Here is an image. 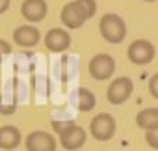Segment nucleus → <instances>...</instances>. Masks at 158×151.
<instances>
[{
    "instance_id": "6",
    "label": "nucleus",
    "mask_w": 158,
    "mask_h": 151,
    "mask_svg": "<svg viewBox=\"0 0 158 151\" xmlns=\"http://www.w3.org/2000/svg\"><path fill=\"white\" fill-rule=\"evenodd\" d=\"M134 92V82L132 79L128 77H119L115 80L110 82L108 86V92H106V97L112 105H123L125 101H128V97L132 95Z\"/></svg>"
},
{
    "instance_id": "5",
    "label": "nucleus",
    "mask_w": 158,
    "mask_h": 151,
    "mask_svg": "<svg viewBox=\"0 0 158 151\" xmlns=\"http://www.w3.org/2000/svg\"><path fill=\"white\" fill-rule=\"evenodd\" d=\"M154 45L147 39H134L128 45L127 56L134 65H147L149 62H152L154 58Z\"/></svg>"
},
{
    "instance_id": "13",
    "label": "nucleus",
    "mask_w": 158,
    "mask_h": 151,
    "mask_svg": "<svg viewBox=\"0 0 158 151\" xmlns=\"http://www.w3.org/2000/svg\"><path fill=\"white\" fill-rule=\"evenodd\" d=\"M136 125L143 131L158 129V108H143L136 116Z\"/></svg>"
},
{
    "instance_id": "17",
    "label": "nucleus",
    "mask_w": 158,
    "mask_h": 151,
    "mask_svg": "<svg viewBox=\"0 0 158 151\" xmlns=\"http://www.w3.org/2000/svg\"><path fill=\"white\" fill-rule=\"evenodd\" d=\"M149 92L154 99H158V73H154L149 80Z\"/></svg>"
},
{
    "instance_id": "16",
    "label": "nucleus",
    "mask_w": 158,
    "mask_h": 151,
    "mask_svg": "<svg viewBox=\"0 0 158 151\" xmlns=\"http://www.w3.org/2000/svg\"><path fill=\"white\" fill-rule=\"evenodd\" d=\"M145 142H147L152 149H158V129L145 131Z\"/></svg>"
},
{
    "instance_id": "10",
    "label": "nucleus",
    "mask_w": 158,
    "mask_h": 151,
    "mask_svg": "<svg viewBox=\"0 0 158 151\" xmlns=\"http://www.w3.org/2000/svg\"><path fill=\"white\" fill-rule=\"evenodd\" d=\"M21 13L30 23H39L48 13V4L45 0H24L21 6Z\"/></svg>"
},
{
    "instance_id": "2",
    "label": "nucleus",
    "mask_w": 158,
    "mask_h": 151,
    "mask_svg": "<svg viewBox=\"0 0 158 151\" xmlns=\"http://www.w3.org/2000/svg\"><path fill=\"white\" fill-rule=\"evenodd\" d=\"M99 32H101V36L108 43L117 45V43H121L127 37V24H125V21H123L121 15H117V13H106L99 21Z\"/></svg>"
},
{
    "instance_id": "7",
    "label": "nucleus",
    "mask_w": 158,
    "mask_h": 151,
    "mask_svg": "<svg viewBox=\"0 0 158 151\" xmlns=\"http://www.w3.org/2000/svg\"><path fill=\"white\" fill-rule=\"evenodd\" d=\"M60 19H61V23H63V26H67V28H71V30L80 28V26L88 21V17L84 15L82 8L78 6L76 0H74V2H67V4L61 8Z\"/></svg>"
},
{
    "instance_id": "4",
    "label": "nucleus",
    "mask_w": 158,
    "mask_h": 151,
    "mask_svg": "<svg viewBox=\"0 0 158 151\" xmlns=\"http://www.w3.org/2000/svg\"><path fill=\"white\" fill-rule=\"evenodd\" d=\"M89 132L95 140L99 142H108L114 134H115V119L112 114L108 112H101L97 114L91 123H89Z\"/></svg>"
},
{
    "instance_id": "15",
    "label": "nucleus",
    "mask_w": 158,
    "mask_h": 151,
    "mask_svg": "<svg viewBox=\"0 0 158 151\" xmlns=\"http://www.w3.org/2000/svg\"><path fill=\"white\" fill-rule=\"evenodd\" d=\"M76 2H78V6L82 8L84 15L88 19H91L95 15V11H97V2H95V0H76Z\"/></svg>"
},
{
    "instance_id": "20",
    "label": "nucleus",
    "mask_w": 158,
    "mask_h": 151,
    "mask_svg": "<svg viewBox=\"0 0 158 151\" xmlns=\"http://www.w3.org/2000/svg\"><path fill=\"white\" fill-rule=\"evenodd\" d=\"M145 2H156V0H145Z\"/></svg>"
},
{
    "instance_id": "18",
    "label": "nucleus",
    "mask_w": 158,
    "mask_h": 151,
    "mask_svg": "<svg viewBox=\"0 0 158 151\" xmlns=\"http://www.w3.org/2000/svg\"><path fill=\"white\" fill-rule=\"evenodd\" d=\"M10 52H11V43L6 41V39H0V58L10 54Z\"/></svg>"
},
{
    "instance_id": "19",
    "label": "nucleus",
    "mask_w": 158,
    "mask_h": 151,
    "mask_svg": "<svg viewBox=\"0 0 158 151\" xmlns=\"http://www.w3.org/2000/svg\"><path fill=\"white\" fill-rule=\"evenodd\" d=\"M10 4H11V0H0V15L10 10Z\"/></svg>"
},
{
    "instance_id": "9",
    "label": "nucleus",
    "mask_w": 158,
    "mask_h": 151,
    "mask_svg": "<svg viewBox=\"0 0 158 151\" xmlns=\"http://www.w3.org/2000/svg\"><path fill=\"white\" fill-rule=\"evenodd\" d=\"M45 47L50 52H65L71 47V36L63 28H50L45 34Z\"/></svg>"
},
{
    "instance_id": "14",
    "label": "nucleus",
    "mask_w": 158,
    "mask_h": 151,
    "mask_svg": "<svg viewBox=\"0 0 158 151\" xmlns=\"http://www.w3.org/2000/svg\"><path fill=\"white\" fill-rule=\"evenodd\" d=\"M76 105H78V110L80 112H89L95 108L97 105V99H95V93L88 88H78L76 92Z\"/></svg>"
},
{
    "instance_id": "3",
    "label": "nucleus",
    "mask_w": 158,
    "mask_h": 151,
    "mask_svg": "<svg viewBox=\"0 0 158 151\" xmlns=\"http://www.w3.org/2000/svg\"><path fill=\"white\" fill-rule=\"evenodd\" d=\"M88 71L95 80H108L115 73V60L106 52L95 54L88 63Z\"/></svg>"
},
{
    "instance_id": "11",
    "label": "nucleus",
    "mask_w": 158,
    "mask_h": 151,
    "mask_svg": "<svg viewBox=\"0 0 158 151\" xmlns=\"http://www.w3.org/2000/svg\"><path fill=\"white\" fill-rule=\"evenodd\" d=\"M13 41L19 45V47H35L39 41H41V32L32 26V24H23L19 28H15L13 32Z\"/></svg>"
},
{
    "instance_id": "12",
    "label": "nucleus",
    "mask_w": 158,
    "mask_h": 151,
    "mask_svg": "<svg viewBox=\"0 0 158 151\" xmlns=\"http://www.w3.org/2000/svg\"><path fill=\"white\" fill-rule=\"evenodd\" d=\"M23 140V134L17 127L13 125H4V127H0V149H4V151H11L15 147H19Z\"/></svg>"
},
{
    "instance_id": "1",
    "label": "nucleus",
    "mask_w": 158,
    "mask_h": 151,
    "mask_svg": "<svg viewBox=\"0 0 158 151\" xmlns=\"http://www.w3.org/2000/svg\"><path fill=\"white\" fill-rule=\"evenodd\" d=\"M54 129L60 134L61 147L67 149V151H76L86 144L88 134H86L84 127H80V125H76V123H56L54 121Z\"/></svg>"
},
{
    "instance_id": "8",
    "label": "nucleus",
    "mask_w": 158,
    "mask_h": 151,
    "mask_svg": "<svg viewBox=\"0 0 158 151\" xmlns=\"http://www.w3.org/2000/svg\"><path fill=\"white\" fill-rule=\"evenodd\" d=\"M24 144L28 151H56V138L45 131H32Z\"/></svg>"
}]
</instances>
